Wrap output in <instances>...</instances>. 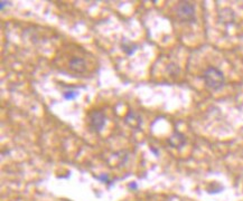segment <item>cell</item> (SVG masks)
I'll use <instances>...</instances> for the list:
<instances>
[{
  "mask_svg": "<svg viewBox=\"0 0 243 201\" xmlns=\"http://www.w3.org/2000/svg\"><path fill=\"white\" fill-rule=\"evenodd\" d=\"M87 122L89 129L93 133H100L104 129L107 123V116L102 110H92L87 114Z\"/></svg>",
  "mask_w": 243,
  "mask_h": 201,
  "instance_id": "cell-2",
  "label": "cell"
},
{
  "mask_svg": "<svg viewBox=\"0 0 243 201\" xmlns=\"http://www.w3.org/2000/svg\"><path fill=\"white\" fill-rule=\"evenodd\" d=\"M129 187H130V189H132V190H137V184H136V182L130 183Z\"/></svg>",
  "mask_w": 243,
  "mask_h": 201,
  "instance_id": "cell-12",
  "label": "cell"
},
{
  "mask_svg": "<svg viewBox=\"0 0 243 201\" xmlns=\"http://www.w3.org/2000/svg\"><path fill=\"white\" fill-rule=\"evenodd\" d=\"M95 178L99 181L107 183V184H111V183H112V180H110V179H109V177L107 175V174H103V175H96Z\"/></svg>",
  "mask_w": 243,
  "mask_h": 201,
  "instance_id": "cell-10",
  "label": "cell"
},
{
  "mask_svg": "<svg viewBox=\"0 0 243 201\" xmlns=\"http://www.w3.org/2000/svg\"><path fill=\"white\" fill-rule=\"evenodd\" d=\"M78 96V92L75 90H72V88L65 90L63 93V97H64V99H66V101H74Z\"/></svg>",
  "mask_w": 243,
  "mask_h": 201,
  "instance_id": "cell-9",
  "label": "cell"
},
{
  "mask_svg": "<svg viewBox=\"0 0 243 201\" xmlns=\"http://www.w3.org/2000/svg\"><path fill=\"white\" fill-rule=\"evenodd\" d=\"M203 81L208 90L217 92L225 85V76L222 70L214 66L207 67L203 73Z\"/></svg>",
  "mask_w": 243,
  "mask_h": 201,
  "instance_id": "cell-1",
  "label": "cell"
},
{
  "mask_svg": "<svg viewBox=\"0 0 243 201\" xmlns=\"http://www.w3.org/2000/svg\"><path fill=\"white\" fill-rule=\"evenodd\" d=\"M168 144L169 147H173V149H182V147L186 144V136L183 134V133H180L179 131H175L171 136L168 139Z\"/></svg>",
  "mask_w": 243,
  "mask_h": 201,
  "instance_id": "cell-4",
  "label": "cell"
},
{
  "mask_svg": "<svg viewBox=\"0 0 243 201\" xmlns=\"http://www.w3.org/2000/svg\"><path fill=\"white\" fill-rule=\"evenodd\" d=\"M139 48V45H137L136 42H130L129 39L123 38L121 40V49L124 51V54L128 55V56H131V55L135 54V51Z\"/></svg>",
  "mask_w": 243,
  "mask_h": 201,
  "instance_id": "cell-8",
  "label": "cell"
},
{
  "mask_svg": "<svg viewBox=\"0 0 243 201\" xmlns=\"http://www.w3.org/2000/svg\"><path fill=\"white\" fill-rule=\"evenodd\" d=\"M69 66L71 68V70L75 73H83L85 72V68H86V64H85V60L81 57H72L71 60L69 62Z\"/></svg>",
  "mask_w": 243,
  "mask_h": 201,
  "instance_id": "cell-7",
  "label": "cell"
},
{
  "mask_svg": "<svg viewBox=\"0 0 243 201\" xmlns=\"http://www.w3.org/2000/svg\"><path fill=\"white\" fill-rule=\"evenodd\" d=\"M124 122L127 125H129L132 130H140L141 125H142V119H141L140 114L136 113V112L131 111L124 117Z\"/></svg>",
  "mask_w": 243,
  "mask_h": 201,
  "instance_id": "cell-5",
  "label": "cell"
},
{
  "mask_svg": "<svg viewBox=\"0 0 243 201\" xmlns=\"http://www.w3.org/2000/svg\"><path fill=\"white\" fill-rule=\"evenodd\" d=\"M219 19L222 24L228 26V25H232L235 21V14L230 8H224V9H222L220 11Z\"/></svg>",
  "mask_w": 243,
  "mask_h": 201,
  "instance_id": "cell-6",
  "label": "cell"
},
{
  "mask_svg": "<svg viewBox=\"0 0 243 201\" xmlns=\"http://www.w3.org/2000/svg\"><path fill=\"white\" fill-rule=\"evenodd\" d=\"M176 15L183 22H195V6L189 1H179L176 6Z\"/></svg>",
  "mask_w": 243,
  "mask_h": 201,
  "instance_id": "cell-3",
  "label": "cell"
},
{
  "mask_svg": "<svg viewBox=\"0 0 243 201\" xmlns=\"http://www.w3.org/2000/svg\"><path fill=\"white\" fill-rule=\"evenodd\" d=\"M9 1H5V0H2V1H1V2H0V9L1 10H3L5 9V7L7 6V5H9Z\"/></svg>",
  "mask_w": 243,
  "mask_h": 201,
  "instance_id": "cell-11",
  "label": "cell"
}]
</instances>
